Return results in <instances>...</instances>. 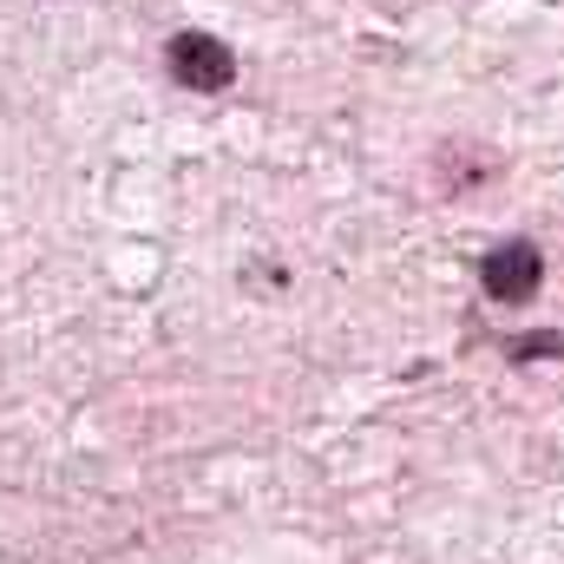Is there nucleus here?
<instances>
[{
	"label": "nucleus",
	"mask_w": 564,
	"mask_h": 564,
	"mask_svg": "<svg viewBox=\"0 0 564 564\" xmlns=\"http://www.w3.org/2000/svg\"><path fill=\"white\" fill-rule=\"evenodd\" d=\"M479 282H486V295H492V302L519 308V302H532V295H539V282H545V257H539L532 243H499V250L479 263Z\"/></svg>",
	"instance_id": "obj_2"
},
{
	"label": "nucleus",
	"mask_w": 564,
	"mask_h": 564,
	"mask_svg": "<svg viewBox=\"0 0 564 564\" xmlns=\"http://www.w3.org/2000/svg\"><path fill=\"white\" fill-rule=\"evenodd\" d=\"M164 66H171V79L184 93H224L237 79V59H230V46L217 33H177L164 46Z\"/></svg>",
	"instance_id": "obj_1"
}]
</instances>
